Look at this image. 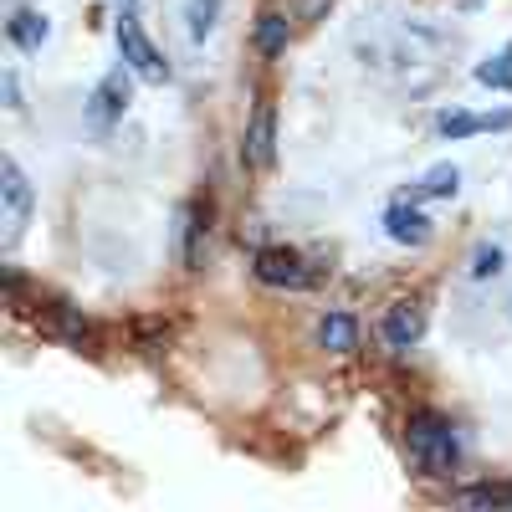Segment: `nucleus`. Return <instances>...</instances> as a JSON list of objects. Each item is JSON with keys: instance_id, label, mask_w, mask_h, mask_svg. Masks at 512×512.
<instances>
[{"instance_id": "1", "label": "nucleus", "mask_w": 512, "mask_h": 512, "mask_svg": "<svg viewBox=\"0 0 512 512\" xmlns=\"http://www.w3.org/2000/svg\"><path fill=\"white\" fill-rule=\"evenodd\" d=\"M405 446H410V461L420 466L425 477H456V466H461V431H456L451 415L415 410L410 425H405Z\"/></svg>"}, {"instance_id": "2", "label": "nucleus", "mask_w": 512, "mask_h": 512, "mask_svg": "<svg viewBox=\"0 0 512 512\" xmlns=\"http://www.w3.org/2000/svg\"><path fill=\"white\" fill-rule=\"evenodd\" d=\"M113 36H118V57H123L128 67H134V77H139V82H149V88H164V82H169V62H164V52L149 41V31L139 26L134 0H123Z\"/></svg>"}, {"instance_id": "3", "label": "nucleus", "mask_w": 512, "mask_h": 512, "mask_svg": "<svg viewBox=\"0 0 512 512\" xmlns=\"http://www.w3.org/2000/svg\"><path fill=\"white\" fill-rule=\"evenodd\" d=\"M31 210H36V190L26 180V169L6 154L0 159V241H6V251L21 246V236L31 226Z\"/></svg>"}, {"instance_id": "4", "label": "nucleus", "mask_w": 512, "mask_h": 512, "mask_svg": "<svg viewBox=\"0 0 512 512\" xmlns=\"http://www.w3.org/2000/svg\"><path fill=\"white\" fill-rule=\"evenodd\" d=\"M251 277L262 287H277V292H308L318 282V272L308 267V256L292 251V246H262L251 256Z\"/></svg>"}, {"instance_id": "5", "label": "nucleus", "mask_w": 512, "mask_h": 512, "mask_svg": "<svg viewBox=\"0 0 512 512\" xmlns=\"http://www.w3.org/2000/svg\"><path fill=\"white\" fill-rule=\"evenodd\" d=\"M134 67L128 62H118L113 72H103L98 82H93V93H88V123L93 128H113V123H123V113H128V103H134Z\"/></svg>"}, {"instance_id": "6", "label": "nucleus", "mask_w": 512, "mask_h": 512, "mask_svg": "<svg viewBox=\"0 0 512 512\" xmlns=\"http://www.w3.org/2000/svg\"><path fill=\"white\" fill-rule=\"evenodd\" d=\"M379 338H384L390 354L420 349V338H425V303L420 297H395V303L384 308V318H379Z\"/></svg>"}, {"instance_id": "7", "label": "nucleus", "mask_w": 512, "mask_h": 512, "mask_svg": "<svg viewBox=\"0 0 512 512\" xmlns=\"http://www.w3.org/2000/svg\"><path fill=\"white\" fill-rule=\"evenodd\" d=\"M502 128H512V108H497V113H472V108H441V113H436V139H446V144L477 139V134H502Z\"/></svg>"}, {"instance_id": "8", "label": "nucleus", "mask_w": 512, "mask_h": 512, "mask_svg": "<svg viewBox=\"0 0 512 512\" xmlns=\"http://www.w3.org/2000/svg\"><path fill=\"white\" fill-rule=\"evenodd\" d=\"M241 159L256 164V169H272L277 159V108L262 98L251 108V123H246V144H241Z\"/></svg>"}, {"instance_id": "9", "label": "nucleus", "mask_w": 512, "mask_h": 512, "mask_svg": "<svg viewBox=\"0 0 512 512\" xmlns=\"http://www.w3.org/2000/svg\"><path fill=\"white\" fill-rule=\"evenodd\" d=\"M384 236H390L395 246H425L436 236V221L420 210V200H395L390 210H384Z\"/></svg>"}, {"instance_id": "10", "label": "nucleus", "mask_w": 512, "mask_h": 512, "mask_svg": "<svg viewBox=\"0 0 512 512\" xmlns=\"http://www.w3.org/2000/svg\"><path fill=\"white\" fill-rule=\"evenodd\" d=\"M47 333L52 338H62L67 349H77V354H98V328L82 318L77 308H67V303H52V318H47Z\"/></svg>"}, {"instance_id": "11", "label": "nucleus", "mask_w": 512, "mask_h": 512, "mask_svg": "<svg viewBox=\"0 0 512 512\" xmlns=\"http://www.w3.org/2000/svg\"><path fill=\"white\" fill-rule=\"evenodd\" d=\"M205 236H210V210H205L200 200H190V205L180 210V262H185V272H200V262H205Z\"/></svg>"}, {"instance_id": "12", "label": "nucleus", "mask_w": 512, "mask_h": 512, "mask_svg": "<svg viewBox=\"0 0 512 512\" xmlns=\"http://www.w3.org/2000/svg\"><path fill=\"white\" fill-rule=\"evenodd\" d=\"M313 338H318L323 354H354V349H359V318L344 313V308H328V313L318 318Z\"/></svg>"}, {"instance_id": "13", "label": "nucleus", "mask_w": 512, "mask_h": 512, "mask_svg": "<svg viewBox=\"0 0 512 512\" xmlns=\"http://www.w3.org/2000/svg\"><path fill=\"white\" fill-rule=\"evenodd\" d=\"M6 36L16 41L21 52H41V47L52 41V21H47V11L16 6V11H11V21H6Z\"/></svg>"}, {"instance_id": "14", "label": "nucleus", "mask_w": 512, "mask_h": 512, "mask_svg": "<svg viewBox=\"0 0 512 512\" xmlns=\"http://www.w3.org/2000/svg\"><path fill=\"white\" fill-rule=\"evenodd\" d=\"M456 195H461V169H456L451 159L431 164V169L415 180V190H410V200H456Z\"/></svg>"}, {"instance_id": "15", "label": "nucleus", "mask_w": 512, "mask_h": 512, "mask_svg": "<svg viewBox=\"0 0 512 512\" xmlns=\"http://www.w3.org/2000/svg\"><path fill=\"white\" fill-rule=\"evenodd\" d=\"M507 272V246L502 241H477L472 256H466V282H497Z\"/></svg>"}, {"instance_id": "16", "label": "nucleus", "mask_w": 512, "mask_h": 512, "mask_svg": "<svg viewBox=\"0 0 512 512\" xmlns=\"http://www.w3.org/2000/svg\"><path fill=\"white\" fill-rule=\"evenodd\" d=\"M221 11H226V0H185V36L195 41V47H200V41H210V36H216V26H221Z\"/></svg>"}, {"instance_id": "17", "label": "nucleus", "mask_w": 512, "mask_h": 512, "mask_svg": "<svg viewBox=\"0 0 512 512\" xmlns=\"http://www.w3.org/2000/svg\"><path fill=\"white\" fill-rule=\"evenodd\" d=\"M287 41H292V26H287L282 11H262V16H256V52H262V57H282Z\"/></svg>"}, {"instance_id": "18", "label": "nucleus", "mask_w": 512, "mask_h": 512, "mask_svg": "<svg viewBox=\"0 0 512 512\" xmlns=\"http://www.w3.org/2000/svg\"><path fill=\"white\" fill-rule=\"evenodd\" d=\"M472 77L482 82V88H492V93H512V41H507V47H497L492 57H482L472 67Z\"/></svg>"}, {"instance_id": "19", "label": "nucleus", "mask_w": 512, "mask_h": 512, "mask_svg": "<svg viewBox=\"0 0 512 512\" xmlns=\"http://www.w3.org/2000/svg\"><path fill=\"white\" fill-rule=\"evenodd\" d=\"M461 507H512V482H482V487H461Z\"/></svg>"}, {"instance_id": "20", "label": "nucleus", "mask_w": 512, "mask_h": 512, "mask_svg": "<svg viewBox=\"0 0 512 512\" xmlns=\"http://www.w3.org/2000/svg\"><path fill=\"white\" fill-rule=\"evenodd\" d=\"M0 93H6V108H11V113H21V108H26V103H21V77H16V67L0 72Z\"/></svg>"}, {"instance_id": "21", "label": "nucleus", "mask_w": 512, "mask_h": 512, "mask_svg": "<svg viewBox=\"0 0 512 512\" xmlns=\"http://www.w3.org/2000/svg\"><path fill=\"white\" fill-rule=\"evenodd\" d=\"M507 318H512V303H507Z\"/></svg>"}]
</instances>
